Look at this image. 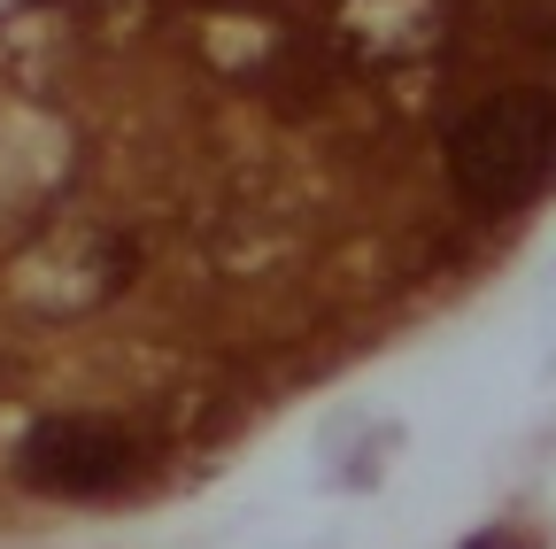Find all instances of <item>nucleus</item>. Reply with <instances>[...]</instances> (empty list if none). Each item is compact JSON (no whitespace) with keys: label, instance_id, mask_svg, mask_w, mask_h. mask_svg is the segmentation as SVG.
Here are the masks:
<instances>
[{"label":"nucleus","instance_id":"f03ea898","mask_svg":"<svg viewBox=\"0 0 556 549\" xmlns=\"http://www.w3.org/2000/svg\"><path fill=\"white\" fill-rule=\"evenodd\" d=\"M16 479L54 503H101L139 479V441L109 419H39L16 441Z\"/></svg>","mask_w":556,"mask_h":549},{"label":"nucleus","instance_id":"f257e3e1","mask_svg":"<svg viewBox=\"0 0 556 549\" xmlns=\"http://www.w3.org/2000/svg\"><path fill=\"white\" fill-rule=\"evenodd\" d=\"M448 178L479 210H526L556 186V93L495 86L448 124Z\"/></svg>","mask_w":556,"mask_h":549},{"label":"nucleus","instance_id":"7ed1b4c3","mask_svg":"<svg viewBox=\"0 0 556 549\" xmlns=\"http://www.w3.org/2000/svg\"><path fill=\"white\" fill-rule=\"evenodd\" d=\"M464 549H533V541H518V534H503V526H486V534H471Z\"/></svg>","mask_w":556,"mask_h":549}]
</instances>
